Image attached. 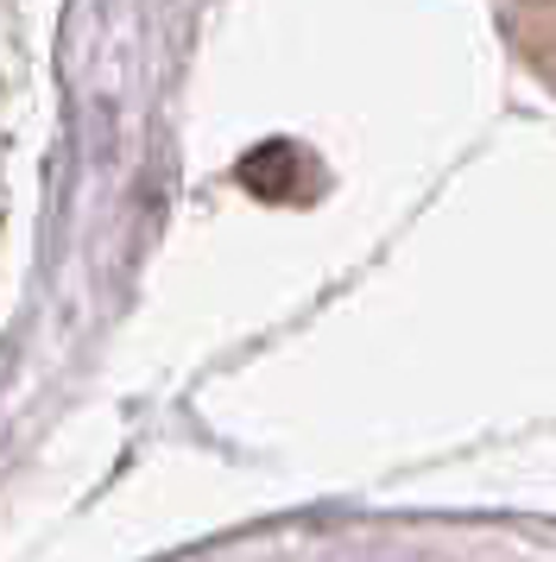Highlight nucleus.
<instances>
[{"label": "nucleus", "mask_w": 556, "mask_h": 562, "mask_svg": "<svg viewBox=\"0 0 556 562\" xmlns=\"http://www.w3.org/2000/svg\"><path fill=\"white\" fill-rule=\"evenodd\" d=\"M241 183H247L253 196H273V203H285V196L298 190V146L273 139V146H259L253 158H241Z\"/></svg>", "instance_id": "obj_1"}]
</instances>
